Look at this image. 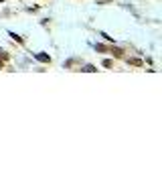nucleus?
I'll list each match as a JSON object with an SVG mask.
<instances>
[{"label":"nucleus","instance_id":"nucleus-1","mask_svg":"<svg viewBox=\"0 0 162 174\" xmlns=\"http://www.w3.org/2000/svg\"><path fill=\"white\" fill-rule=\"evenodd\" d=\"M35 57H37V59H41V61H51V59L47 57V55H35Z\"/></svg>","mask_w":162,"mask_h":174},{"label":"nucleus","instance_id":"nucleus-2","mask_svg":"<svg viewBox=\"0 0 162 174\" xmlns=\"http://www.w3.org/2000/svg\"><path fill=\"white\" fill-rule=\"evenodd\" d=\"M0 55H2V49H0Z\"/></svg>","mask_w":162,"mask_h":174}]
</instances>
